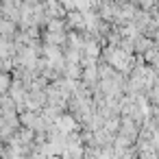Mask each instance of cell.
Returning <instances> with one entry per match:
<instances>
[{"label": "cell", "instance_id": "1", "mask_svg": "<svg viewBox=\"0 0 159 159\" xmlns=\"http://www.w3.org/2000/svg\"><path fill=\"white\" fill-rule=\"evenodd\" d=\"M57 124H59V131H61V133H72V131L76 129L74 120H72V118H68V116H61V118L57 120Z\"/></svg>", "mask_w": 159, "mask_h": 159}, {"label": "cell", "instance_id": "2", "mask_svg": "<svg viewBox=\"0 0 159 159\" xmlns=\"http://www.w3.org/2000/svg\"><path fill=\"white\" fill-rule=\"evenodd\" d=\"M9 85H11V79L7 74H0V94H5L9 89Z\"/></svg>", "mask_w": 159, "mask_h": 159}]
</instances>
